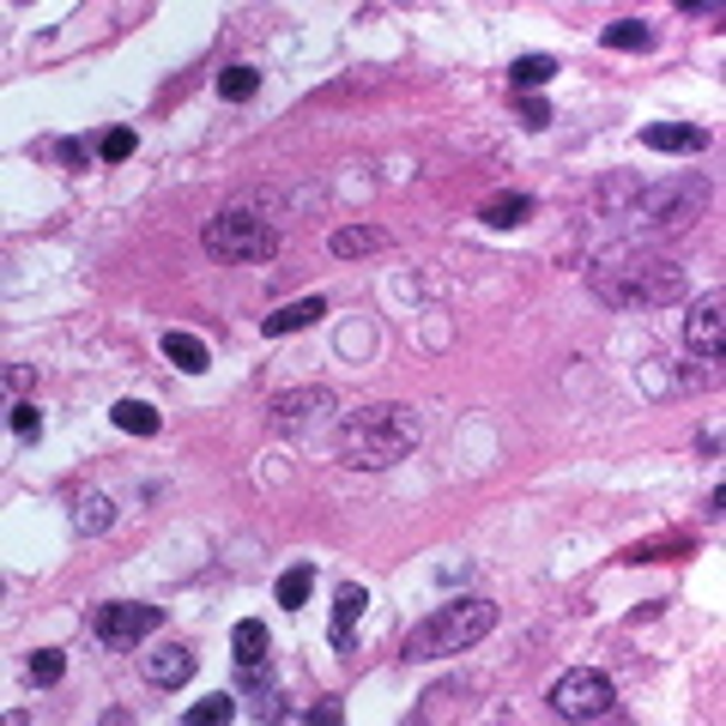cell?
Wrapping results in <instances>:
<instances>
[{"instance_id":"1","label":"cell","mask_w":726,"mask_h":726,"mask_svg":"<svg viewBox=\"0 0 726 726\" xmlns=\"http://www.w3.org/2000/svg\"><path fill=\"white\" fill-rule=\"evenodd\" d=\"M340 460L357 466V473H382V466H400L412 448H418V412L412 406H363L340 418Z\"/></svg>"},{"instance_id":"2","label":"cell","mask_w":726,"mask_h":726,"mask_svg":"<svg viewBox=\"0 0 726 726\" xmlns=\"http://www.w3.org/2000/svg\"><path fill=\"white\" fill-rule=\"evenodd\" d=\"M588 291L605 297L612 309H654L684 297V267H672L666 255H630V261H600L588 272Z\"/></svg>"},{"instance_id":"3","label":"cell","mask_w":726,"mask_h":726,"mask_svg":"<svg viewBox=\"0 0 726 726\" xmlns=\"http://www.w3.org/2000/svg\"><path fill=\"white\" fill-rule=\"evenodd\" d=\"M497 630V605L478 600V593H466V600H448L436 605L424 624H412V635L400 642V654L406 660H443V654H466L473 642H485V635Z\"/></svg>"},{"instance_id":"4","label":"cell","mask_w":726,"mask_h":726,"mask_svg":"<svg viewBox=\"0 0 726 726\" xmlns=\"http://www.w3.org/2000/svg\"><path fill=\"white\" fill-rule=\"evenodd\" d=\"M200 249L212 255V261H225V267H261V261L279 255V225H272L267 212L230 206V212H218L212 225L200 230Z\"/></svg>"},{"instance_id":"5","label":"cell","mask_w":726,"mask_h":726,"mask_svg":"<svg viewBox=\"0 0 726 726\" xmlns=\"http://www.w3.org/2000/svg\"><path fill=\"white\" fill-rule=\"evenodd\" d=\"M703 200H708V188L703 182H660V188H647L642 200L630 206V218H635V230H654V237H672V230H691V218L703 212Z\"/></svg>"},{"instance_id":"6","label":"cell","mask_w":726,"mask_h":726,"mask_svg":"<svg viewBox=\"0 0 726 726\" xmlns=\"http://www.w3.org/2000/svg\"><path fill=\"white\" fill-rule=\"evenodd\" d=\"M333 412H340V400L328 394V387H284V394L267 400V431L279 436H315L333 424Z\"/></svg>"},{"instance_id":"7","label":"cell","mask_w":726,"mask_h":726,"mask_svg":"<svg viewBox=\"0 0 726 726\" xmlns=\"http://www.w3.org/2000/svg\"><path fill=\"white\" fill-rule=\"evenodd\" d=\"M612 703H618L612 678L593 672V666H575V672H563V678L551 684V715L557 720H605Z\"/></svg>"},{"instance_id":"8","label":"cell","mask_w":726,"mask_h":726,"mask_svg":"<svg viewBox=\"0 0 726 726\" xmlns=\"http://www.w3.org/2000/svg\"><path fill=\"white\" fill-rule=\"evenodd\" d=\"M164 630V605H134V600H115L91 612V635H97L110 654H134L146 635Z\"/></svg>"},{"instance_id":"9","label":"cell","mask_w":726,"mask_h":726,"mask_svg":"<svg viewBox=\"0 0 726 726\" xmlns=\"http://www.w3.org/2000/svg\"><path fill=\"white\" fill-rule=\"evenodd\" d=\"M230 654H237V691H267L272 678V635L261 618H242L230 630Z\"/></svg>"},{"instance_id":"10","label":"cell","mask_w":726,"mask_h":726,"mask_svg":"<svg viewBox=\"0 0 726 726\" xmlns=\"http://www.w3.org/2000/svg\"><path fill=\"white\" fill-rule=\"evenodd\" d=\"M139 672H146V684H158V691H182V684L194 678V647L188 642H152L146 654H139Z\"/></svg>"},{"instance_id":"11","label":"cell","mask_w":726,"mask_h":726,"mask_svg":"<svg viewBox=\"0 0 726 726\" xmlns=\"http://www.w3.org/2000/svg\"><path fill=\"white\" fill-rule=\"evenodd\" d=\"M642 139L647 152H672V158H696V152H708V127L703 122H654V127H642Z\"/></svg>"},{"instance_id":"12","label":"cell","mask_w":726,"mask_h":726,"mask_svg":"<svg viewBox=\"0 0 726 726\" xmlns=\"http://www.w3.org/2000/svg\"><path fill=\"white\" fill-rule=\"evenodd\" d=\"M720 309H726V297L708 291L703 303L691 309V321H684V345H691V352H703L708 363L720 357Z\"/></svg>"},{"instance_id":"13","label":"cell","mask_w":726,"mask_h":726,"mask_svg":"<svg viewBox=\"0 0 726 726\" xmlns=\"http://www.w3.org/2000/svg\"><path fill=\"white\" fill-rule=\"evenodd\" d=\"M363 605H370V593L357 588H340V600H333V630H328V642L340 647V654H352V630H357V618H363Z\"/></svg>"},{"instance_id":"14","label":"cell","mask_w":726,"mask_h":726,"mask_svg":"<svg viewBox=\"0 0 726 726\" xmlns=\"http://www.w3.org/2000/svg\"><path fill=\"white\" fill-rule=\"evenodd\" d=\"M328 315V297H303V303H284V309H272V315L261 321V328L279 340V333H303V328H315V321Z\"/></svg>"},{"instance_id":"15","label":"cell","mask_w":726,"mask_h":726,"mask_svg":"<svg viewBox=\"0 0 726 726\" xmlns=\"http://www.w3.org/2000/svg\"><path fill=\"white\" fill-rule=\"evenodd\" d=\"M478 218H485L490 230H515V225L533 218V194H497V200L478 206Z\"/></svg>"},{"instance_id":"16","label":"cell","mask_w":726,"mask_h":726,"mask_svg":"<svg viewBox=\"0 0 726 726\" xmlns=\"http://www.w3.org/2000/svg\"><path fill=\"white\" fill-rule=\"evenodd\" d=\"M73 527H80V533H110L115 527V502L103 497V490H80V502H73Z\"/></svg>"},{"instance_id":"17","label":"cell","mask_w":726,"mask_h":726,"mask_svg":"<svg viewBox=\"0 0 726 726\" xmlns=\"http://www.w3.org/2000/svg\"><path fill=\"white\" fill-rule=\"evenodd\" d=\"M164 357H170L182 375H200L206 363H212V352H206V340H194V333H164Z\"/></svg>"},{"instance_id":"18","label":"cell","mask_w":726,"mask_h":726,"mask_svg":"<svg viewBox=\"0 0 726 726\" xmlns=\"http://www.w3.org/2000/svg\"><path fill=\"white\" fill-rule=\"evenodd\" d=\"M605 49H624V55H647V49H654V24H642V19H618V24H605Z\"/></svg>"},{"instance_id":"19","label":"cell","mask_w":726,"mask_h":726,"mask_svg":"<svg viewBox=\"0 0 726 726\" xmlns=\"http://www.w3.org/2000/svg\"><path fill=\"white\" fill-rule=\"evenodd\" d=\"M544 80H557V55H521V61H509V85L527 91V97H533Z\"/></svg>"},{"instance_id":"20","label":"cell","mask_w":726,"mask_h":726,"mask_svg":"<svg viewBox=\"0 0 726 726\" xmlns=\"http://www.w3.org/2000/svg\"><path fill=\"white\" fill-rule=\"evenodd\" d=\"M375 249H387V230H375V225L333 230V255H340V261H352V255H375Z\"/></svg>"},{"instance_id":"21","label":"cell","mask_w":726,"mask_h":726,"mask_svg":"<svg viewBox=\"0 0 726 726\" xmlns=\"http://www.w3.org/2000/svg\"><path fill=\"white\" fill-rule=\"evenodd\" d=\"M110 418L122 424L127 436H158V412H152L146 400H115V406H110Z\"/></svg>"},{"instance_id":"22","label":"cell","mask_w":726,"mask_h":726,"mask_svg":"<svg viewBox=\"0 0 726 726\" xmlns=\"http://www.w3.org/2000/svg\"><path fill=\"white\" fill-rule=\"evenodd\" d=\"M255 91H261V73H255L249 61H237V68L218 73V97H225V103H249Z\"/></svg>"},{"instance_id":"23","label":"cell","mask_w":726,"mask_h":726,"mask_svg":"<svg viewBox=\"0 0 726 726\" xmlns=\"http://www.w3.org/2000/svg\"><path fill=\"white\" fill-rule=\"evenodd\" d=\"M309 588H315V569H309V563L284 569V575H279V605H284V612H303Z\"/></svg>"},{"instance_id":"24","label":"cell","mask_w":726,"mask_h":726,"mask_svg":"<svg viewBox=\"0 0 726 726\" xmlns=\"http://www.w3.org/2000/svg\"><path fill=\"white\" fill-rule=\"evenodd\" d=\"M225 720H237V696H206L182 715V726H225Z\"/></svg>"},{"instance_id":"25","label":"cell","mask_w":726,"mask_h":726,"mask_svg":"<svg viewBox=\"0 0 726 726\" xmlns=\"http://www.w3.org/2000/svg\"><path fill=\"white\" fill-rule=\"evenodd\" d=\"M61 672H68V654H61V647H37V654H31V684H37V691L61 684Z\"/></svg>"},{"instance_id":"26","label":"cell","mask_w":726,"mask_h":726,"mask_svg":"<svg viewBox=\"0 0 726 726\" xmlns=\"http://www.w3.org/2000/svg\"><path fill=\"white\" fill-rule=\"evenodd\" d=\"M7 424H12V436H19V443H37V436H43V418H37V406H31V400H12Z\"/></svg>"},{"instance_id":"27","label":"cell","mask_w":726,"mask_h":726,"mask_svg":"<svg viewBox=\"0 0 726 726\" xmlns=\"http://www.w3.org/2000/svg\"><path fill=\"white\" fill-rule=\"evenodd\" d=\"M134 146H139V139H134V127H110V134L97 139V152H103V158H110V164L134 158Z\"/></svg>"},{"instance_id":"28","label":"cell","mask_w":726,"mask_h":726,"mask_svg":"<svg viewBox=\"0 0 726 726\" xmlns=\"http://www.w3.org/2000/svg\"><path fill=\"white\" fill-rule=\"evenodd\" d=\"M521 127H533V134H539V127H551V103H544V97H521Z\"/></svg>"},{"instance_id":"29","label":"cell","mask_w":726,"mask_h":726,"mask_svg":"<svg viewBox=\"0 0 726 726\" xmlns=\"http://www.w3.org/2000/svg\"><path fill=\"white\" fill-rule=\"evenodd\" d=\"M61 164H68V170H85V164H91V146H85V139H68V146H61Z\"/></svg>"},{"instance_id":"30","label":"cell","mask_w":726,"mask_h":726,"mask_svg":"<svg viewBox=\"0 0 726 726\" xmlns=\"http://www.w3.org/2000/svg\"><path fill=\"white\" fill-rule=\"evenodd\" d=\"M340 715H345L340 703H321V708H309L303 720H309V726H340Z\"/></svg>"},{"instance_id":"31","label":"cell","mask_w":726,"mask_h":726,"mask_svg":"<svg viewBox=\"0 0 726 726\" xmlns=\"http://www.w3.org/2000/svg\"><path fill=\"white\" fill-rule=\"evenodd\" d=\"M684 19H720V0H684Z\"/></svg>"},{"instance_id":"32","label":"cell","mask_w":726,"mask_h":726,"mask_svg":"<svg viewBox=\"0 0 726 726\" xmlns=\"http://www.w3.org/2000/svg\"><path fill=\"white\" fill-rule=\"evenodd\" d=\"M7 382H12V394H24V387H31V363H12Z\"/></svg>"}]
</instances>
